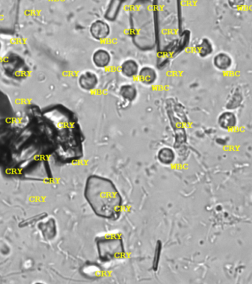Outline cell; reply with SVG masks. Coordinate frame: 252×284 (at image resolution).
Returning <instances> with one entry per match:
<instances>
[{
	"label": "cell",
	"mask_w": 252,
	"mask_h": 284,
	"mask_svg": "<svg viewBox=\"0 0 252 284\" xmlns=\"http://www.w3.org/2000/svg\"><path fill=\"white\" fill-rule=\"evenodd\" d=\"M85 197L98 216L118 220L122 214L123 198L114 183L107 178L92 176L87 182Z\"/></svg>",
	"instance_id": "obj_1"
},
{
	"label": "cell",
	"mask_w": 252,
	"mask_h": 284,
	"mask_svg": "<svg viewBox=\"0 0 252 284\" xmlns=\"http://www.w3.org/2000/svg\"><path fill=\"white\" fill-rule=\"evenodd\" d=\"M98 249L103 261L116 260L125 254L122 238L115 235L101 238L98 242Z\"/></svg>",
	"instance_id": "obj_2"
},
{
	"label": "cell",
	"mask_w": 252,
	"mask_h": 284,
	"mask_svg": "<svg viewBox=\"0 0 252 284\" xmlns=\"http://www.w3.org/2000/svg\"><path fill=\"white\" fill-rule=\"evenodd\" d=\"M91 34L96 40H105L110 34V27L104 21L97 20L92 24Z\"/></svg>",
	"instance_id": "obj_3"
},
{
	"label": "cell",
	"mask_w": 252,
	"mask_h": 284,
	"mask_svg": "<svg viewBox=\"0 0 252 284\" xmlns=\"http://www.w3.org/2000/svg\"><path fill=\"white\" fill-rule=\"evenodd\" d=\"M139 81L145 86H152L158 79V73L155 68L150 66H145L139 70L137 76Z\"/></svg>",
	"instance_id": "obj_4"
},
{
	"label": "cell",
	"mask_w": 252,
	"mask_h": 284,
	"mask_svg": "<svg viewBox=\"0 0 252 284\" xmlns=\"http://www.w3.org/2000/svg\"><path fill=\"white\" fill-rule=\"evenodd\" d=\"M139 70H140V68H139L138 63L132 59H129V60L123 62L120 66L121 73L124 77L128 78V79L137 77Z\"/></svg>",
	"instance_id": "obj_5"
},
{
	"label": "cell",
	"mask_w": 252,
	"mask_h": 284,
	"mask_svg": "<svg viewBox=\"0 0 252 284\" xmlns=\"http://www.w3.org/2000/svg\"><path fill=\"white\" fill-rule=\"evenodd\" d=\"M127 0H110L105 13V19L109 21H115L122 11L123 6Z\"/></svg>",
	"instance_id": "obj_6"
},
{
	"label": "cell",
	"mask_w": 252,
	"mask_h": 284,
	"mask_svg": "<svg viewBox=\"0 0 252 284\" xmlns=\"http://www.w3.org/2000/svg\"><path fill=\"white\" fill-rule=\"evenodd\" d=\"M214 68L218 71L225 72L230 69L232 65V59L227 53H217L214 55L213 59Z\"/></svg>",
	"instance_id": "obj_7"
},
{
	"label": "cell",
	"mask_w": 252,
	"mask_h": 284,
	"mask_svg": "<svg viewBox=\"0 0 252 284\" xmlns=\"http://www.w3.org/2000/svg\"><path fill=\"white\" fill-rule=\"evenodd\" d=\"M93 61L97 68H107L111 63L110 53L105 49H99L93 54Z\"/></svg>",
	"instance_id": "obj_8"
},
{
	"label": "cell",
	"mask_w": 252,
	"mask_h": 284,
	"mask_svg": "<svg viewBox=\"0 0 252 284\" xmlns=\"http://www.w3.org/2000/svg\"><path fill=\"white\" fill-rule=\"evenodd\" d=\"M218 125L223 130H232L237 125L236 116L230 111L222 112L219 117Z\"/></svg>",
	"instance_id": "obj_9"
},
{
	"label": "cell",
	"mask_w": 252,
	"mask_h": 284,
	"mask_svg": "<svg viewBox=\"0 0 252 284\" xmlns=\"http://www.w3.org/2000/svg\"><path fill=\"white\" fill-rule=\"evenodd\" d=\"M158 158L161 164L170 165L174 161L176 155L174 151L170 148H163L158 151Z\"/></svg>",
	"instance_id": "obj_10"
},
{
	"label": "cell",
	"mask_w": 252,
	"mask_h": 284,
	"mask_svg": "<svg viewBox=\"0 0 252 284\" xmlns=\"http://www.w3.org/2000/svg\"><path fill=\"white\" fill-rule=\"evenodd\" d=\"M120 96L127 102H133L136 99L137 92L135 87L131 84H124L120 88Z\"/></svg>",
	"instance_id": "obj_11"
},
{
	"label": "cell",
	"mask_w": 252,
	"mask_h": 284,
	"mask_svg": "<svg viewBox=\"0 0 252 284\" xmlns=\"http://www.w3.org/2000/svg\"><path fill=\"white\" fill-rule=\"evenodd\" d=\"M195 50L200 56L204 58V57H207L208 55H210L213 52V47H212V44L210 40L204 38L201 41V43L196 45Z\"/></svg>",
	"instance_id": "obj_12"
},
{
	"label": "cell",
	"mask_w": 252,
	"mask_h": 284,
	"mask_svg": "<svg viewBox=\"0 0 252 284\" xmlns=\"http://www.w3.org/2000/svg\"><path fill=\"white\" fill-rule=\"evenodd\" d=\"M81 86L85 90H93L98 84V78L95 73L88 72L81 77Z\"/></svg>",
	"instance_id": "obj_13"
},
{
	"label": "cell",
	"mask_w": 252,
	"mask_h": 284,
	"mask_svg": "<svg viewBox=\"0 0 252 284\" xmlns=\"http://www.w3.org/2000/svg\"><path fill=\"white\" fill-rule=\"evenodd\" d=\"M162 244L158 241L157 242L156 249H155V257H154L153 269L156 271L159 262L160 252H161Z\"/></svg>",
	"instance_id": "obj_14"
},
{
	"label": "cell",
	"mask_w": 252,
	"mask_h": 284,
	"mask_svg": "<svg viewBox=\"0 0 252 284\" xmlns=\"http://www.w3.org/2000/svg\"><path fill=\"white\" fill-rule=\"evenodd\" d=\"M228 3L231 8L238 9L244 6L245 0H228Z\"/></svg>",
	"instance_id": "obj_15"
}]
</instances>
